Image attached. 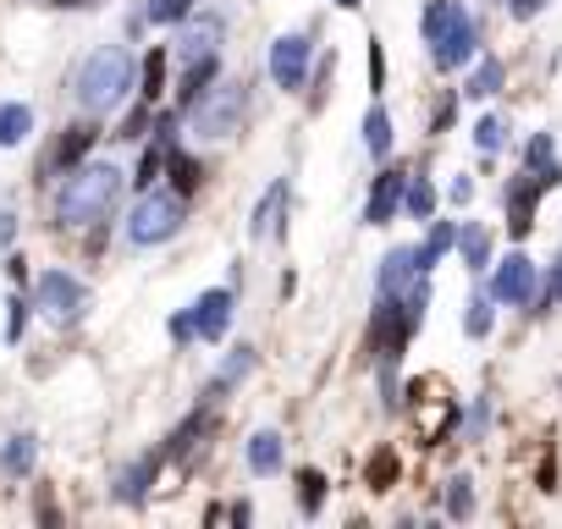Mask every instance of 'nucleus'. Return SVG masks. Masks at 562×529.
I'll use <instances>...</instances> for the list:
<instances>
[{
	"instance_id": "nucleus-42",
	"label": "nucleus",
	"mask_w": 562,
	"mask_h": 529,
	"mask_svg": "<svg viewBox=\"0 0 562 529\" xmlns=\"http://www.w3.org/2000/svg\"><path fill=\"white\" fill-rule=\"evenodd\" d=\"M7 271H12V282L23 288V282H29V259H23V254H12V259H7Z\"/></svg>"
},
{
	"instance_id": "nucleus-17",
	"label": "nucleus",
	"mask_w": 562,
	"mask_h": 529,
	"mask_svg": "<svg viewBox=\"0 0 562 529\" xmlns=\"http://www.w3.org/2000/svg\"><path fill=\"white\" fill-rule=\"evenodd\" d=\"M171 149H177V144H171V127H166V133H160V138L144 149V160H138V177H133V188H138V193H149V188H155V177H166Z\"/></svg>"
},
{
	"instance_id": "nucleus-34",
	"label": "nucleus",
	"mask_w": 562,
	"mask_h": 529,
	"mask_svg": "<svg viewBox=\"0 0 562 529\" xmlns=\"http://www.w3.org/2000/svg\"><path fill=\"white\" fill-rule=\"evenodd\" d=\"M193 0H144V18L149 23H188Z\"/></svg>"
},
{
	"instance_id": "nucleus-19",
	"label": "nucleus",
	"mask_w": 562,
	"mask_h": 529,
	"mask_svg": "<svg viewBox=\"0 0 562 529\" xmlns=\"http://www.w3.org/2000/svg\"><path fill=\"white\" fill-rule=\"evenodd\" d=\"M524 166L540 171V177H551V188L562 182V166H557V144H551V133H535V138L524 144Z\"/></svg>"
},
{
	"instance_id": "nucleus-9",
	"label": "nucleus",
	"mask_w": 562,
	"mask_h": 529,
	"mask_svg": "<svg viewBox=\"0 0 562 529\" xmlns=\"http://www.w3.org/2000/svg\"><path fill=\"white\" fill-rule=\"evenodd\" d=\"M535 288H540V277H535L529 254H507V259L496 264V277H491V299H496V304H529Z\"/></svg>"
},
{
	"instance_id": "nucleus-13",
	"label": "nucleus",
	"mask_w": 562,
	"mask_h": 529,
	"mask_svg": "<svg viewBox=\"0 0 562 529\" xmlns=\"http://www.w3.org/2000/svg\"><path fill=\"white\" fill-rule=\"evenodd\" d=\"M281 463H288V447H281V436H276V430H254V436H248V469H254V474H276Z\"/></svg>"
},
{
	"instance_id": "nucleus-36",
	"label": "nucleus",
	"mask_w": 562,
	"mask_h": 529,
	"mask_svg": "<svg viewBox=\"0 0 562 529\" xmlns=\"http://www.w3.org/2000/svg\"><path fill=\"white\" fill-rule=\"evenodd\" d=\"M364 474H370V485H375V491H386V485L397 480V452H392V447H381V452L370 458V469H364Z\"/></svg>"
},
{
	"instance_id": "nucleus-10",
	"label": "nucleus",
	"mask_w": 562,
	"mask_h": 529,
	"mask_svg": "<svg viewBox=\"0 0 562 529\" xmlns=\"http://www.w3.org/2000/svg\"><path fill=\"white\" fill-rule=\"evenodd\" d=\"M408 177H414V171H403V166H392V171L375 177V188H370V199H364V221H370V226H386V221L403 210V199H408Z\"/></svg>"
},
{
	"instance_id": "nucleus-31",
	"label": "nucleus",
	"mask_w": 562,
	"mask_h": 529,
	"mask_svg": "<svg viewBox=\"0 0 562 529\" xmlns=\"http://www.w3.org/2000/svg\"><path fill=\"white\" fill-rule=\"evenodd\" d=\"M469 513H474V480L458 474L447 480V518H469Z\"/></svg>"
},
{
	"instance_id": "nucleus-43",
	"label": "nucleus",
	"mask_w": 562,
	"mask_h": 529,
	"mask_svg": "<svg viewBox=\"0 0 562 529\" xmlns=\"http://www.w3.org/2000/svg\"><path fill=\"white\" fill-rule=\"evenodd\" d=\"M469 199H474V182L458 177V182H452V204H469Z\"/></svg>"
},
{
	"instance_id": "nucleus-11",
	"label": "nucleus",
	"mask_w": 562,
	"mask_h": 529,
	"mask_svg": "<svg viewBox=\"0 0 562 529\" xmlns=\"http://www.w3.org/2000/svg\"><path fill=\"white\" fill-rule=\"evenodd\" d=\"M188 320H193V337H199V342H221L226 326H232V293H226V288L199 293V304L188 309Z\"/></svg>"
},
{
	"instance_id": "nucleus-20",
	"label": "nucleus",
	"mask_w": 562,
	"mask_h": 529,
	"mask_svg": "<svg viewBox=\"0 0 562 529\" xmlns=\"http://www.w3.org/2000/svg\"><path fill=\"white\" fill-rule=\"evenodd\" d=\"M281 204H288V182H276L259 204H254V237H270V232H281Z\"/></svg>"
},
{
	"instance_id": "nucleus-23",
	"label": "nucleus",
	"mask_w": 562,
	"mask_h": 529,
	"mask_svg": "<svg viewBox=\"0 0 562 529\" xmlns=\"http://www.w3.org/2000/svg\"><path fill=\"white\" fill-rule=\"evenodd\" d=\"M364 149H370L375 160L392 155V116H386L381 105H370V116H364Z\"/></svg>"
},
{
	"instance_id": "nucleus-38",
	"label": "nucleus",
	"mask_w": 562,
	"mask_h": 529,
	"mask_svg": "<svg viewBox=\"0 0 562 529\" xmlns=\"http://www.w3.org/2000/svg\"><path fill=\"white\" fill-rule=\"evenodd\" d=\"M370 89L375 94L386 89V50H381V40H370Z\"/></svg>"
},
{
	"instance_id": "nucleus-35",
	"label": "nucleus",
	"mask_w": 562,
	"mask_h": 529,
	"mask_svg": "<svg viewBox=\"0 0 562 529\" xmlns=\"http://www.w3.org/2000/svg\"><path fill=\"white\" fill-rule=\"evenodd\" d=\"M491 304H496L491 293L469 299V315H463V331H469V337H485V331H491V320H496V315H491Z\"/></svg>"
},
{
	"instance_id": "nucleus-44",
	"label": "nucleus",
	"mask_w": 562,
	"mask_h": 529,
	"mask_svg": "<svg viewBox=\"0 0 562 529\" xmlns=\"http://www.w3.org/2000/svg\"><path fill=\"white\" fill-rule=\"evenodd\" d=\"M551 299L562 304V254H557V264H551Z\"/></svg>"
},
{
	"instance_id": "nucleus-15",
	"label": "nucleus",
	"mask_w": 562,
	"mask_h": 529,
	"mask_svg": "<svg viewBox=\"0 0 562 529\" xmlns=\"http://www.w3.org/2000/svg\"><path fill=\"white\" fill-rule=\"evenodd\" d=\"M94 138H100V127H94V122L67 127V133H61V144H56V166H61V171H78V166H83V155L94 149Z\"/></svg>"
},
{
	"instance_id": "nucleus-24",
	"label": "nucleus",
	"mask_w": 562,
	"mask_h": 529,
	"mask_svg": "<svg viewBox=\"0 0 562 529\" xmlns=\"http://www.w3.org/2000/svg\"><path fill=\"white\" fill-rule=\"evenodd\" d=\"M34 452H40V447H34V436H12L7 447H0V469H7L12 480H23V474L34 469Z\"/></svg>"
},
{
	"instance_id": "nucleus-32",
	"label": "nucleus",
	"mask_w": 562,
	"mask_h": 529,
	"mask_svg": "<svg viewBox=\"0 0 562 529\" xmlns=\"http://www.w3.org/2000/svg\"><path fill=\"white\" fill-rule=\"evenodd\" d=\"M160 89H166V50H149V56H144V89H138V94L155 105Z\"/></svg>"
},
{
	"instance_id": "nucleus-46",
	"label": "nucleus",
	"mask_w": 562,
	"mask_h": 529,
	"mask_svg": "<svg viewBox=\"0 0 562 529\" xmlns=\"http://www.w3.org/2000/svg\"><path fill=\"white\" fill-rule=\"evenodd\" d=\"M12 221H18L12 210H0V243H12Z\"/></svg>"
},
{
	"instance_id": "nucleus-47",
	"label": "nucleus",
	"mask_w": 562,
	"mask_h": 529,
	"mask_svg": "<svg viewBox=\"0 0 562 529\" xmlns=\"http://www.w3.org/2000/svg\"><path fill=\"white\" fill-rule=\"evenodd\" d=\"M50 7H89V0H50Z\"/></svg>"
},
{
	"instance_id": "nucleus-3",
	"label": "nucleus",
	"mask_w": 562,
	"mask_h": 529,
	"mask_svg": "<svg viewBox=\"0 0 562 529\" xmlns=\"http://www.w3.org/2000/svg\"><path fill=\"white\" fill-rule=\"evenodd\" d=\"M182 232V193L171 188H149V193H138V204H133V215H127V237L138 243V248H155V243H171Z\"/></svg>"
},
{
	"instance_id": "nucleus-27",
	"label": "nucleus",
	"mask_w": 562,
	"mask_h": 529,
	"mask_svg": "<svg viewBox=\"0 0 562 529\" xmlns=\"http://www.w3.org/2000/svg\"><path fill=\"white\" fill-rule=\"evenodd\" d=\"M254 364H259V359H254V348H232V353H226V364L215 370L210 392H226V386H237V381H243V375H248Z\"/></svg>"
},
{
	"instance_id": "nucleus-5",
	"label": "nucleus",
	"mask_w": 562,
	"mask_h": 529,
	"mask_svg": "<svg viewBox=\"0 0 562 529\" xmlns=\"http://www.w3.org/2000/svg\"><path fill=\"white\" fill-rule=\"evenodd\" d=\"M34 309H45L56 326H72L83 309H89V288L67 271H45L40 288H34Z\"/></svg>"
},
{
	"instance_id": "nucleus-25",
	"label": "nucleus",
	"mask_w": 562,
	"mask_h": 529,
	"mask_svg": "<svg viewBox=\"0 0 562 529\" xmlns=\"http://www.w3.org/2000/svg\"><path fill=\"white\" fill-rule=\"evenodd\" d=\"M452 243H458V226H452V221H436L430 237H425V248H414V254H419V271H436V259H441Z\"/></svg>"
},
{
	"instance_id": "nucleus-14",
	"label": "nucleus",
	"mask_w": 562,
	"mask_h": 529,
	"mask_svg": "<svg viewBox=\"0 0 562 529\" xmlns=\"http://www.w3.org/2000/svg\"><path fill=\"white\" fill-rule=\"evenodd\" d=\"M215 72H221V67H215V56H199V61H193V67L182 72V89H177V105H182V111H193V105H199V100L210 94V83H215Z\"/></svg>"
},
{
	"instance_id": "nucleus-37",
	"label": "nucleus",
	"mask_w": 562,
	"mask_h": 529,
	"mask_svg": "<svg viewBox=\"0 0 562 529\" xmlns=\"http://www.w3.org/2000/svg\"><path fill=\"white\" fill-rule=\"evenodd\" d=\"M447 12H452V0H430V7H425V45H436V40H441Z\"/></svg>"
},
{
	"instance_id": "nucleus-30",
	"label": "nucleus",
	"mask_w": 562,
	"mask_h": 529,
	"mask_svg": "<svg viewBox=\"0 0 562 529\" xmlns=\"http://www.w3.org/2000/svg\"><path fill=\"white\" fill-rule=\"evenodd\" d=\"M299 507H304L310 518L326 507V474H321V469H299Z\"/></svg>"
},
{
	"instance_id": "nucleus-28",
	"label": "nucleus",
	"mask_w": 562,
	"mask_h": 529,
	"mask_svg": "<svg viewBox=\"0 0 562 529\" xmlns=\"http://www.w3.org/2000/svg\"><path fill=\"white\" fill-rule=\"evenodd\" d=\"M155 474H160V458H138V463L122 474V491H116V496H122V502H144V491H149Z\"/></svg>"
},
{
	"instance_id": "nucleus-22",
	"label": "nucleus",
	"mask_w": 562,
	"mask_h": 529,
	"mask_svg": "<svg viewBox=\"0 0 562 529\" xmlns=\"http://www.w3.org/2000/svg\"><path fill=\"white\" fill-rule=\"evenodd\" d=\"M458 254H463L469 271H485V264H491V232L485 226H463L458 232Z\"/></svg>"
},
{
	"instance_id": "nucleus-6",
	"label": "nucleus",
	"mask_w": 562,
	"mask_h": 529,
	"mask_svg": "<svg viewBox=\"0 0 562 529\" xmlns=\"http://www.w3.org/2000/svg\"><path fill=\"white\" fill-rule=\"evenodd\" d=\"M474 45H480V29H474V18L452 0L447 29H441V40L430 45V56H436V67H441V72H458L463 61H474Z\"/></svg>"
},
{
	"instance_id": "nucleus-33",
	"label": "nucleus",
	"mask_w": 562,
	"mask_h": 529,
	"mask_svg": "<svg viewBox=\"0 0 562 529\" xmlns=\"http://www.w3.org/2000/svg\"><path fill=\"white\" fill-rule=\"evenodd\" d=\"M474 144H480V155H496L507 144V122L502 116H480L474 122Z\"/></svg>"
},
{
	"instance_id": "nucleus-39",
	"label": "nucleus",
	"mask_w": 562,
	"mask_h": 529,
	"mask_svg": "<svg viewBox=\"0 0 562 529\" xmlns=\"http://www.w3.org/2000/svg\"><path fill=\"white\" fill-rule=\"evenodd\" d=\"M23 326H29V304H23V293L12 299V315H7V342H23Z\"/></svg>"
},
{
	"instance_id": "nucleus-21",
	"label": "nucleus",
	"mask_w": 562,
	"mask_h": 529,
	"mask_svg": "<svg viewBox=\"0 0 562 529\" xmlns=\"http://www.w3.org/2000/svg\"><path fill=\"white\" fill-rule=\"evenodd\" d=\"M166 177H171V188L188 199V193H199V182H204V166H199L188 149H171V160H166Z\"/></svg>"
},
{
	"instance_id": "nucleus-12",
	"label": "nucleus",
	"mask_w": 562,
	"mask_h": 529,
	"mask_svg": "<svg viewBox=\"0 0 562 529\" xmlns=\"http://www.w3.org/2000/svg\"><path fill=\"white\" fill-rule=\"evenodd\" d=\"M419 277H430V271H419V254H414V248H392V254L381 259L375 288H381V299H403Z\"/></svg>"
},
{
	"instance_id": "nucleus-8",
	"label": "nucleus",
	"mask_w": 562,
	"mask_h": 529,
	"mask_svg": "<svg viewBox=\"0 0 562 529\" xmlns=\"http://www.w3.org/2000/svg\"><path fill=\"white\" fill-rule=\"evenodd\" d=\"M546 188H551V177H540V171H529V166H524V177L507 182V232H513V237H529L535 204H540Z\"/></svg>"
},
{
	"instance_id": "nucleus-1",
	"label": "nucleus",
	"mask_w": 562,
	"mask_h": 529,
	"mask_svg": "<svg viewBox=\"0 0 562 529\" xmlns=\"http://www.w3.org/2000/svg\"><path fill=\"white\" fill-rule=\"evenodd\" d=\"M122 199V171L94 160V166H78L67 177V188L56 193V221L61 226H89V221H105L111 204Z\"/></svg>"
},
{
	"instance_id": "nucleus-7",
	"label": "nucleus",
	"mask_w": 562,
	"mask_h": 529,
	"mask_svg": "<svg viewBox=\"0 0 562 529\" xmlns=\"http://www.w3.org/2000/svg\"><path fill=\"white\" fill-rule=\"evenodd\" d=\"M310 56H315L310 34H281L270 45V83L276 89H304L310 83Z\"/></svg>"
},
{
	"instance_id": "nucleus-40",
	"label": "nucleus",
	"mask_w": 562,
	"mask_h": 529,
	"mask_svg": "<svg viewBox=\"0 0 562 529\" xmlns=\"http://www.w3.org/2000/svg\"><path fill=\"white\" fill-rule=\"evenodd\" d=\"M149 116H155V105H144V111H133V116L122 122V138H138V133L149 127Z\"/></svg>"
},
{
	"instance_id": "nucleus-18",
	"label": "nucleus",
	"mask_w": 562,
	"mask_h": 529,
	"mask_svg": "<svg viewBox=\"0 0 562 529\" xmlns=\"http://www.w3.org/2000/svg\"><path fill=\"white\" fill-rule=\"evenodd\" d=\"M29 133H34V111H29L23 100L0 105V149H18V144H29Z\"/></svg>"
},
{
	"instance_id": "nucleus-16",
	"label": "nucleus",
	"mask_w": 562,
	"mask_h": 529,
	"mask_svg": "<svg viewBox=\"0 0 562 529\" xmlns=\"http://www.w3.org/2000/svg\"><path fill=\"white\" fill-rule=\"evenodd\" d=\"M215 40H221V18H199V23L182 29L177 50H182L188 61H199V56H215Z\"/></svg>"
},
{
	"instance_id": "nucleus-4",
	"label": "nucleus",
	"mask_w": 562,
	"mask_h": 529,
	"mask_svg": "<svg viewBox=\"0 0 562 529\" xmlns=\"http://www.w3.org/2000/svg\"><path fill=\"white\" fill-rule=\"evenodd\" d=\"M243 100H248V83H210V94L193 105V133L199 138H226L243 116Z\"/></svg>"
},
{
	"instance_id": "nucleus-45",
	"label": "nucleus",
	"mask_w": 562,
	"mask_h": 529,
	"mask_svg": "<svg viewBox=\"0 0 562 529\" xmlns=\"http://www.w3.org/2000/svg\"><path fill=\"white\" fill-rule=\"evenodd\" d=\"M485 430V403H474V414H469V436H480Z\"/></svg>"
},
{
	"instance_id": "nucleus-41",
	"label": "nucleus",
	"mask_w": 562,
	"mask_h": 529,
	"mask_svg": "<svg viewBox=\"0 0 562 529\" xmlns=\"http://www.w3.org/2000/svg\"><path fill=\"white\" fill-rule=\"evenodd\" d=\"M540 7H546V0H507V12H513L518 23H529V18H535Z\"/></svg>"
},
{
	"instance_id": "nucleus-26",
	"label": "nucleus",
	"mask_w": 562,
	"mask_h": 529,
	"mask_svg": "<svg viewBox=\"0 0 562 529\" xmlns=\"http://www.w3.org/2000/svg\"><path fill=\"white\" fill-rule=\"evenodd\" d=\"M496 89H502V61H496V56H485V61H480V67L469 72L463 94H469V100H491Z\"/></svg>"
},
{
	"instance_id": "nucleus-48",
	"label": "nucleus",
	"mask_w": 562,
	"mask_h": 529,
	"mask_svg": "<svg viewBox=\"0 0 562 529\" xmlns=\"http://www.w3.org/2000/svg\"><path fill=\"white\" fill-rule=\"evenodd\" d=\"M337 7H342V12H353V7H359V0H337Z\"/></svg>"
},
{
	"instance_id": "nucleus-29",
	"label": "nucleus",
	"mask_w": 562,
	"mask_h": 529,
	"mask_svg": "<svg viewBox=\"0 0 562 529\" xmlns=\"http://www.w3.org/2000/svg\"><path fill=\"white\" fill-rule=\"evenodd\" d=\"M403 210H408L414 221H430V215H436V188H430V177H408V199H403Z\"/></svg>"
},
{
	"instance_id": "nucleus-2",
	"label": "nucleus",
	"mask_w": 562,
	"mask_h": 529,
	"mask_svg": "<svg viewBox=\"0 0 562 529\" xmlns=\"http://www.w3.org/2000/svg\"><path fill=\"white\" fill-rule=\"evenodd\" d=\"M133 78H138V61H133L122 45H105V50H94V56L83 61V72H78V105H83L89 116H105V111H116V105L127 100Z\"/></svg>"
}]
</instances>
